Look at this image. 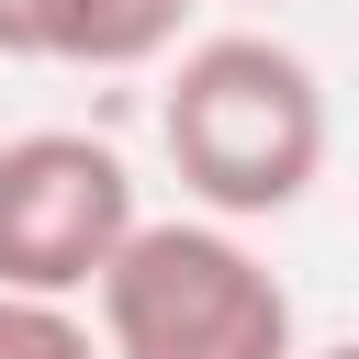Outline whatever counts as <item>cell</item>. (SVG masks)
<instances>
[{
  "label": "cell",
  "instance_id": "3",
  "mask_svg": "<svg viewBox=\"0 0 359 359\" xmlns=\"http://www.w3.org/2000/svg\"><path fill=\"white\" fill-rule=\"evenodd\" d=\"M135 168L101 135H11L0 146V292L79 303L135 236Z\"/></svg>",
  "mask_w": 359,
  "mask_h": 359
},
{
  "label": "cell",
  "instance_id": "7",
  "mask_svg": "<svg viewBox=\"0 0 359 359\" xmlns=\"http://www.w3.org/2000/svg\"><path fill=\"white\" fill-rule=\"evenodd\" d=\"M314 359H359V337H348V348H314Z\"/></svg>",
  "mask_w": 359,
  "mask_h": 359
},
{
  "label": "cell",
  "instance_id": "4",
  "mask_svg": "<svg viewBox=\"0 0 359 359\" xmlns=\"http://www.w3.org/2000/svg\"><path fill=\"white\" fill-rule=\"evenodd\" d=\"M191 34V0H34V56L56 67H157Z\"/></svg>",
  "mask_w": 359,
  "mask_h": 359
},
{
  "label": "cell",
  "instance_id": "5",
  "mask_svg": "<svg viewBox=\"0 0 359 359\" xmlns=\"http://www.w3.org/2000/svg\"><path fill=\"white\" fill-rule=\"evenodd\" d=\"M0 359H101V337L67 303H11L0 292Z\"/></svg>",
  "mask_w": 359,
  "mask_h": 359
},
{
  "label": "cell",
  "instance_id": "6",
  "mask_svg": "<svg viewBox=\"0 0 359 359\" xmlns=\"http://www.w3.org/2000/svg\"><path fill=\"white\" fill-rule=\"evenodd\" d=\"M0 56H34V0H0Z\"/></svg>",
  "mask_w": 359,
  "mask_h": 359
},
{
  "label": "cell",
  "instance_id": "2",
  "mask_svg": "<svg viewBox=\"0 0 359 359\" xmlns=\"http://www.w3.org/2000/svg\"><path fill=\"white\" fill-rule=\"evenodd\" d=\"M90 303H101V359H303L280 269L213 213L135 224Z\"/></svg>",
  "mask_w": 359,
  "mask_h": 359
},
{
  "label": "cell",
  "instance_id": "1",
  "mask_svg": "<svg viewBox=\"0 0 359 359\" xmlns=\"http://www.w3.org/2000/svg\"><path fill=\"white\" fill-rule=\"evenodd\" d=\"M157 146L213 224H269L325 168V90L280 34H202L157 90Z\"/></svg>",
  "mask_w": 359,
  "mask_h": 359
}]
</instances>
